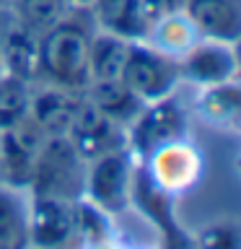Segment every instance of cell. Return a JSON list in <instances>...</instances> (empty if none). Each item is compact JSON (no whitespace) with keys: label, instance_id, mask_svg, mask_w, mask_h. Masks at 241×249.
Returning <instances> with one entry per match:
<instances>
[{"label":"cell","instance_id":"1","mask_svg":"<svg viewBox=\"0 0 241 249\" xmlns=\"http://www.w3.org/2000/svg\"><path fill=\"white\" fill-rule=\"evenodd\" d=\"M96 23L88 8H70L52 29L39 34V78L60 89L86 91L88 86V47Z\"/></svg>","mask_w":241,"mask_h":249},{"label":"cell","instance_id":"2","mask_svg":"<svg viewBox=\"0 0 241 249\" xmlns=\"http://www.w3.org/2000/svg\"><path fill=\"white\" fill-rule=\"evenodd\" d=\"M86 182V161L68 143L65 135H52L44 140L39 151L29 190L36 197H57V200H78L83 197Z\"/></svg>","mask_w":241,"mask_h":249},{"label":"cell","instance_id":"3","mask_svg":"<svg viewBox=\"0 0 241 249\" xmlns=\"http://www.w3.org/2000/svg\"><path fill=\"white\" fill-rule=\"evenodd\" d=\"M120 78L140 101L148 104V101L171 96L182 75H179V60L138 39V42H130L127 60H124Z\"/></svg>","mask_w":241,"mask_h":249},{"label":"cell","instance_id":"4","mask_svg":"<svg viewBox=\"0 0 241 249\" xmlns=\"http://www.w3.org/2000/svg\"><path fill=\"white\" fill-rule=\"evenodd\" d=\"M187 122L184 112L171 96H163L158 101H148L138 117L124 127V148L132 156H151L155 148L174 143V140L184 138Z\"/></svg>","mask_w":241,"mask_h":249},{"label":"cell","instance_id":"5","mask_svg":"<svg viewBox=\"0 0 241 249\" xmlns=\"http://www.w3.org/2000/svg\"><path fill=\"white\" fill-rule=\"evenodd\" d=\"M132 177H135L132 153L127 148H117L88 161L83 195L93 205L104 208L106 213H120L122 208H127V200L132 195Z\"/></svg>","mask_w":241,"mask_h":249},{"label":"cell","instance_id":"6","mask_svg":"<svg viewBox=\"0 0 241 249\" xmlns=\"http://www.w3.org/2000/svg\"><path fill=\"white\" fill-rule=\"evenodd\" d=\"M44 140L47 135L31 120V114L0 130V179L5 187H13V190L29 187Z\"/></svg>","mask_w":241,"mask_h":249},{"label":"cell","instance_id":"7","mask_svg":"<svg viewBox=\"0 0 241 249\" xmlns=\"http://www.w3.org/2000/svg\"><path fill=\"white\" fill-rule=\"evenodd\" d=\"M200 153L184 138L145 156V177L166 195H182L200 179Z\"/></svg>","mask_w":241,"mask_h":249},{"label":"cell","instance_id":"8","mask_svg":"<svg viewBox=\"0 0 241 249\" xmlns=\"http://www.w3.org/2000/svg\"><path fill=\"white\" fill-rule=\"evenodd\" d=\"M65 138L86 163L109 151L124 148V127L112 122L106 114H101L86 96L81 99V104L75 109V117L70 122Z\"/></svg>","mask_w":241,"mask_h":249},{"label":"cell","instance_id":"9","mask_svg":"<svg viewBox=\"0 0 241 249\" xmlns=\"http://www.w3.org/2000/svg\"><path fill=\"white\" fill-rule=\"evenodd\" d=\"M236 52L233 44L218 39H200L179 57V75L197 86H213L236 78Z\"/></svg>","mask_w":241,"mask_h":249},{"label":"cell","instance_id":"10","mask_svg":"<svg viewBox=\"0 0 241 249\" xmlns=\"http://www.w3.org/2000/svg\"><path fill=\"white\" fill-rule=\"evenodd\" d=\"M75 200L36 197L29 208V244L65 247L75 241Z\"/></svg>","mask_w":241,"mask_h":249},{"label":"cell","instance_id":"11","mask_svg":"<svg viewBox=\"0 0 241 249\" xmlns=\"http://www.w3.org/2000/svg\"><path fill=\"white\" fill-rule=\"evenodd\" d=\"M184 13L202 39L236 44L241 36V0H184Z\"/></svg>","mask_w":241,"mask_h":249},{"label":"cell","instance_id":"12","mask_svg":"<svg viewBox=\"0 0 241 249\" xmlns=\"http://www.w3.org/2000/svg\"><path fill=\"white\" fill-rule=\"evenodd\" d=\"M83 93L81 91H70L60 89V86H44V89L31 91V120L39 124V130L47 138L52 135H65L70 122L75 117V109L81 104Z\"/></svg>","mask_w":241,"mask_h":249},{"label":"cell","instance_id":"13","mask_svg":"<svg viewBox=\"0 0 241 249\" xmlns=\"http://www.w3.org/2000/svg\"><path fill=\"white\" fill-rule=\"evenodd\" d=\"M0 57H3V73L34 83L39 78V34L29 31L16 18L5 21Z\"/></svg>","mask_w":241,"mask_h":249},{"label":"cell","instance_id":"14","mask_svg":"<svg viewBox=\"0 0 241 249\" xmlns=\"http://www.w3.org/2000/svg\"><path fill=\"white\" fill-rule=\"evenodd\" d=\"M88 11L96 29L117 34L127 42L145 39L151 29V18L140 0H93Z\"/></svg>","mask_w":241,"mask_h":249},{"label":"cell","instance_id":"15","mask_svg":"<svg viewBox=\"0 0 241 249\" xmlns=\"http://www.w3.org/2000/svg\"><path fill=\"white\" fill-rule=\"evenodd\" d=\"M197 114L210 127L236 132L241 122V91L236 78L213 86H200Z\"/></svg>","mask_w":241,"mask_h":249},{"label":"cell","instance_id":"16","mask_svg":"<svg viewBox=\"0 0 241 249\" xmlns=\"http://www.w3.org/2000/svg\"><path fill=\"white\" fill-rule=\"evenodd\" d=\"M83 96L88 99L101 114H106L112 122L120 124V127H127L145 104V101H140L135 93L122 83V78H112V81H91L88 86H86Z\"/></svg>","mask_w":241,"mask_h":249},{"label":"cell","instance_id":"17","mask_svg":"<svg viewBox=\"0 0 241 249\" xmlns=\"http://www.w3.org/2000/svg\"><path fill=\"white\" fill-rule=\"evenodd\" d=\"M200 39H202L200 31L192 26V21L187 18V13L179 11V13L163 16V18H155L143 42H148L158 52L169 54V57L179 60L194 42H200Z\"/></svg>","mask_w":241,"mask_h":249},{"label":"cell","instance_id":"18","mask_svg":"<svg viewBox=\"0 0 241 249\" xmlns=\"http://www.w3.org/2000/svg\"><path fill=\"white\" fill-rule=\"evenodd\" d=\"M130 42L109 31H93L88 47V78L91 81H112L122 75L124 60H127ZM88 81V83H91Z\"/></svg>","mask_w":241,"mask_h":249},{"label":"cell","instance_id":"19","mask_svg":"<svg viewBox=\"0 0 241 249\" xmlns=\"http://www.w3.org/2000/svg\"><path fill=\"white\" fill-rule=\"evenodd\" d=\"M29 244V208L18 190L0 184V249H18Z\"/></svg>","mask_w":241,"mask_h":249},{"label":"cell","instance_id":"20","mask_svg":"<svg viewBox=\"0 0 241 249\" xmlns=\"http://www.w3.org/2000/svg\"><path fill=\"white\" fill-rule=\"evenodd\" d=\"M13 18L34 34H44L70 11L68 0H13Z\"/></svg>","mask_w":241,"mask_h":249},{"label":"cell","instance_id":"21","mask_svg":"<svg viewBox=\"0 0 241 249\" xmlns=\"http://www.w3.org/2000/svg\"><path fill=\"white\" fill-rule=\"evenodd\" d=\"M31 91L34 89H31L29 81H21V78L8 75V73L0 75V130L29 117Z\"/></svg>","mask_w":241,"mask_h":249},{"label":"cell","instance_id":"22","mask_svg":"<svg viewBox=\"0 0 241 249\" xmlns=\"http://www.w3.org/2000/svg\"><path fill=\"white\" fill-rule=\"evenodd\" d=\"M75 208V241L83 244H104L112 233V213H106L104 208L93 205L91 200L78 197L73 202Z\"/></svg>","mask_w":241,"mask_h":249},{"label":"cell","instance_id":"23","mask_svg":"<svg viewBox=\"0 0 241 249\" xmlns=\"http://www.w3.org/2000/svg\"><path fill=\"white\" fill-rule=\"evenodd\" d=\"M148 13L151 23L155 18H163V16H171V13H179L184 11V0H140Z\"/></svg>","mask_w":241,"mask_h":249},{"label":"cell","instance_id":"24","mask_svg":"<svg viewBox=\"0 0 241 249\" xmlns=\"http://www.w3.org/2000/svg\"><path fill=\"white\" fill-rule=\"evenodd\" d=\"M68 5L70 8H91L93 0H68Z\"/></svg>","mask_w":241,"mask_h":249},{"label":"cell","instance_id":"25","mask_svg":"<svg viewBox=\"0 0 241 249\" xmlns=\"http://www.w3.org/2000/svg\"><path fill=\"white\" fill-rule=\"evenodd\" d=\"M3 26H5V21L0 18V39H3ZM0 75H3V57H0Z\"/></svg>","mask_w":241,"mask_h":249},{"label":"cell","instance_id":"26","mask_svg":"<svg viewBox=\"0 0 241 249\" xmlns=\"http://www.w3.org/2000/svg\"><path fill=\"white\" fill-rule=\"evenodd\" d=\"M13 3V0H0V8H3V5H11Z\"/></svg>","mask_w":241,"mask_h":249},{"label":"cell","instance_id":"27","mask_svg":"<svg viewBox=\"0 0 241 249\" xmlns=\"http://www.w3.org/2000/svg\"><path fill=\"white\" fill-rule=\"evenodd\" d=\"M0 184H3V179H0Z\"/></svg>","mask_w":241,"mask_h":249}]
</instances>
